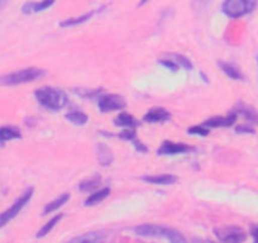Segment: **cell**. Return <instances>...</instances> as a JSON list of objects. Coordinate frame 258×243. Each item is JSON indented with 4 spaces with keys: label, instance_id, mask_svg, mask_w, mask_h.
Listing matches in <instances>:
<instances>
[{
    "label": "cell",
    "instance_id": "6da1fadb",
    "mask_svg": "<svg viewBox=\"0 0 258 243\" xmlns=\"http://www.w3.org/2000/svg\"><path fill=\"white\" fill-rule=\"evenodd\" d=\"M34 96L41 105L49 110H61L68 104V95L61 89L43 86L34 91Z\"/></svg>",
    "mask_w": 258,
    "mask_h": 243
},
{
    "label": "cell",
    "instance_id": "7a4b0ae2",
    "mask_svg": "<svg viewBox=\"0 0 258 243\" xmlns=\"http://www.w3.org/2000/svg\"><path fill=\"white\" fill-rule=\"evenodd\" d=\"M44 70L36 68L23 69V70H17L11 74L0 76V85L6 86H13V85H21V84L32 83V81L41 79L44 75Z\"/></svg>",
    "mask_w": 258,
    "mask_h": 243
},
{
    "label": "cell",
    "instance_id": "3957f363",
    "mask_svg": "<svg viewBox=\"0 0 258 243\" xmlns=\"http://www.w3.org/2000/svg\"><path fill=\"white\" fill-rule=\"evenodd\" d=\"M257 8V2L253 0H227L222 6V11L230 18H240L252 13Z\"/></svg>",
    "mask_w": 258,
    "mask_h": 243
},
{
    "label": "cell",
    "instance_id": "277c9868",
    "mask_svg": "<svg viewBox=\"0 0 258 243\" xmlns=\"http://www.w3.org/2000/svg\"><path fill=\"white\" fill-rule=\"evenodd\" d=\"M33 192H34L33 188L27 189L26 192H24L23 194H22L21 197L13 203V205H12L9 209H7L6 212H3L2 214H0V228H3L4 225L8 224L12 219H14V218L21 213V210L23 209V208L28 204L29 200H31L32 195H33Z\"/></svg>",
    "mask_w": 258,
    "mask_h": 243
},
{
    "label": "cell",
    "instance_id": "5b68a950",
    "mask_svg": "<svg viewBox=\"0 0 258 243\" xmlns=\"http://www.w3.org/2000/svg\"><path fill=\"white\" fill-rule=\"evenodd\" d=\"M214 234L222 243H242L247 238L244 230L240 227H235V225L215 228Z\"/></svg>",
    "mask_w": 258,
    "mask_h": 243
},
{
    "label": "cell",
    "instance_id": "8992f818",
    "mask_svg": "<svg viewBox=\"0 0 258 243\" xmlns=\"http://www.w3.org/2000/svg\"><path fill=\"white\" fill-rule=\"evenodd\" d=\"M98 105L99 109L103 113H108V111L121 110V109L125 108L126 103L124 100V98H121L120 95H115V94H103L99 98Z\"/></svg>",
    "mask_w": 258,
    "mask_h": 243
},
{
    "label": "cell",
    "instance_id": "52a82bcc",
    "mask_svg": "<svg viewBox=\"0 0 258 243\" xmlns=\"http://www.w3.org/2000/svg\"><path fill=\"white\" fill-rule=\"evenodd\" d=\"M192 148L183 143H175L170 142V141H165L157 151V155L160 156H171V155H178V153H186L190 152Z\"/></svg>",
    "mask_w": 258,
    "mask_h": 243
},
{
    "label": "cell",
    "instance_id": "ba28073f",
    "mask_svg": "<svg viewBox=\"0 0 258 243\" xmlns=\"http://www.w3.org/2000/svg\"><path fill=\"white\" fill-rule=\"evenodd\" d=\"M237 113L232 111L229 115L227 116H214V118L207 119L204 122L205 127H210V128H219V127H232L234 125L235 122H237Z\"/></svg>",
    "mask_w": 258,
    "mask_h": 243
},
{
    "label": "cell",
    "instance_id": "9c48e42d",
    "mask_svg": "<svg viewBox=\"0 0 258 243\" xmlns=\"http://www.w3.org/2000/svg\"><path fill=\"white\" fill-rule=\"evenodd\" d=\"M171 118L170 111H167L163 108H153L148 110L143 116V120L147 123H161V122H166Z\"/></svg>",
    "mask_w": 258,
    "mask_h": 243
},
{
    "label": "cell",
    "instance_id": "30bf717a",
    "mask_svg": "<svg viewBox=\"0 0 258 243\" xmlns=\"http://www.w3.org/2000/svg\"><path fill=\"white\" fill-rule=\"evenodd\" d=\"M68 243H105V235L103 232H88L73 238Z\"/></svg>",
    "mask_w": 258,
    "mask_h": 243
},
{
    "label": "cell",
    "instance_id": "8fae6325",
    "mask_svg": "<svg viewBox=\"0 0 258 243\" xmlns=\"http://www.w3.org/2000/svg\"><path fill=\"white\" fill-rule=\"evenodd\" d=\"M54 4L53 0H44V2H31V3H26L22 7V12L24 14H31V13H38V12H43L48 9Z\"/></svg>",
    "mask_w": 258,
    "mask_h": 243
},
{
    "label": "cell",
    "instance_id": "7c38bea8",
    "mask_svg": "<svg viewBox=\"0 0 258 243\" xmlns=\"http://www.w3.org/2000/svg\"><path fill=\"white\" fill-rule=\"evenodd\" d=\"M114 125H115L116 127H124L128 128V130H133V128L140 126V122L129 113L123 111V113H120L115 119H114Z\"/></svg>",
    "mask_w": 258,
    "mask_h": 243
},
{
    "label": "cell",
    "instance_id": "4fadbf2b",
    "mask_svg": "<svg viewBox=\"0 0 258 243\" xmlns=\"http://www.w3.org/2000/svg\"><path fill=\"white\" fill-rule=\"evenodd\" d=\"M135 232L137 233L138 235H143V237H161L162 225L141 224L135 228Z\"/></svg>",
    "mask_w": 258,
    "mask_h": 243
},
{
    "label": "cell",
    "instance_id": "5bb4252c",
    "mask_svg": "<svg viewBox=\"0 0 258 243\" xmlns=\"http://www.w3.org/2000/svg\"><path fill=\"white\" fill-rule=\"evenodd\" d=\"M69 200H70V194H68V193H63V194H61L58 198H56V199L52 200V202L47 203L46 207H44V209H43V212H42V215H47L52 212H56V210H58V208H61L62 205L66 204Z\"/></svg>",
    "mask_w": 258,
    "mask_h": 243
},
{
    "label": "cell",
    "instance_id": "9a60e30c",
    "mask_svg": "<svg viewBox=\"0 0 258 243\" xmlns=\"http://www.w3.org/2000/svg\"><path fill=\"white\" fill-rule=\"evenodd\" d=\"M143 181L155 185H172L175 184L177 178L173 175H156V176H143Z\"/></svg>",
    "mask_w": 258,
    "mask_h": 243
},
{
    "label": "cell",
    "instance_id": "2e32d148",
    "mask_svg": "<svg viewBox=\"0 0 258 243\" xmlns=\"http://www.w3.org/2000/svg\"><path fill=\"white\" fill-rule=\"evenodd\" d=\"M98 160L99 163L101 166H109L111 162H113V153H111V150L106 145H98Z\"/></svg>",
    "mask_w": 258,
    "mask_h": 243
},
{
    "label": "cell",
    "instance_id": "e0dca14e",
    "mask_svg": "<svg viewBox=\"0 0 258 243\" xmlns=\"http://www.w3.org/2000/svg\"><path fill=\"white\" fill-rule=\"evenodd\" d=\"M161 237H165L170 240V243H187L186 238L181 234L178 230L172 229V228L163 227L162 225V232H161Z\"/></svg>",
    "mask_w": 258,
    "mask_h": 243
},
{
    "label": "cell",
    "instance_id": "ac0fdd59",
    "mask_svg": "<svg viewBox=\"0 0 258 243\" xmlns=\"http://www.w3.org/2000/svg\"><path fill=\"white\" fill-rule=\"evenodd\" d=\"M218 66L222 69V71L225 74V75L229 76V78L233 79V80H243V79H244L243 74L240 73L235 66L230 65V64L224 63V61H219V63H218Z\"/></svg>",
    "mask_w": 258,
    "mask_h": 243
},
{
    "label": "cell",
    "instance_id": "d6986e66",
    "mask_svg": "<svg viewBox=\"0 0 258 243\" xmlns=\"http://www.w3.org/2000/svg\"><path fill=\"white\" fill-rule=\"evenodd\" d=\"M109 194H110V189H109V188L96 190L95 193H93V194L85 200V205L86 207H93V205L99 204V203L103 202L104 199H106V197H108Z\"/></svg>",
    "mask_w": 258,
    "mask_h": 243
},
{
    "label": "cell",
    "instance_id": "ffe728a7",
    "mask_svg": "<svg viewBox=\"0 0 258 243\" xmlns=\"http://www.w3.org/2000/svg\"><path fill=\"white\" fill-rule=\"evenodd\" d=\"M234 113H237V115L238 114H242L248 122L254 123V125H258V111L254 110V109L249 108V106H245L243 105V104H239V105L237 106V110H235Z\"/></svg>",
    "mask_w": 258,
    "mask_h": 243
},
{
    "label": "cell",
    "instance_id": "44dd1931",
    "mask_svg": "<svg viewBox=\"0 0 258 243\" xmlns=\"http://www.w3.org/2000/svg\"><path fill=\"white\" fill-rule=\"evenodd\" d=\"M94 14H95V12H90V13L83 14V16H80V17H75V18L64 19V21L61 22V24H59V26H61L62 28H68V27L79 26V24H83V23H85V22H88L89 19H90L91 17L94 16Z\"/></svg>",
    "mask_w": 258,
    "mask_h": 243
},
{
    "label": "cell",
    "instance_id": "7402d4cb",
    "mask_svg": "<svg viewBox=\"0 0 258 243\" xmlns=\"http://www.w3.org/2000/svg\"><path fill=\"white\" fill-rule=\"evenodd\" d=\"M101 184V177L100 176H94V177L89 178V180H84L83 183H80L79 185V189L81 192H94V190L98 189Z\"/></svg>",
    "mask_w": 258,
    "mask_h": 243
},
{
    "label": "cell",
    "instance_id": "603a6c76",
    "mask_svg": "<svg viewBox=\"0 0 258 243\" xmlns=\"http://www.w3.org/2000/svg\"><path fill=\"white\" fill-rule=\"evenodd\" d=\"M22 138L21 132L19 130L13 127H2L0 128V140L3 142H7V141L11 140H19Z\"/></svg>",
    "mask_w": 258,
    "mask_h": 243
},
{
    "label": "cell",
    "instance_id": "cb8c5ba5",
    "mask_svg": "<svg viewBox=\"0 0 258 243\" xmlns=\"http://www.w3.org/2000/svg\"><path fill=\"white\" fill-rule=\"evenodd\" d=\"M64 118L68 119V120H70L71 123H74V125L76 126H84L88 123L89 120V116L86 115L85 113H83V111H71V113L66 114L64 115Z\"/></svg>",
    "mask_w": 258,
    "mask_h": 243
},
{
    "label": "cell",
    "instance_id": "d4e9b609",
    "mask_svg": "<svg viewBox=\"0 0 258 243\" xmlns=\"http://www.w3.org/2000/svg\"><path fill=\"white\" fill-rule=\"evenodd\" d=\"M61 218H62V214L54 215V217L52 218L51 220H48V222H47L46 224H44L43 227H42L41 229H39L38 232H37V235H36V237H37V238H43L44 235L48 234V233L51 232L52 229H53L54 225H56L57 223H58L59 220H61Z\"/></svg>",
    "mask_w": 258,
    "mask_h": 243
},
{
    "label": "cell",
    "instance_id": "484cf974",
    "mask_svg": "<svg viewBox=\"0 0 258 243\" xmlns=\"http://www.w3.org/2000/svg\"><path fill=\"white\" fill-rule=\"evenodd\" d=\"M168 58H170L171 61H173L178 68H182L185 69V70H192V64H191L190 59L181 56V54H176V53L168 54Z\"/></svg>",
    "mask_w": 258,
    "mask_h": 243
},
{
    "label": "cell",
    "instance_id": "4316f807",
    "mask_svg": "<svg viewBox=\"0 0 258 243\" xmlns=\"http://www.w3.org/2000/svg\"><path fill=\"white\" fill-rule=\"evenodd\" d=\"M187 133L188 135H197V136H203V137H205V136L209 135V130L204 127H200V126H195V127L188 128Z\"/></svg>",
    "mask_w": 258,
    "mask_h": 243
},
{
    "label": "cell",
    "instance_id": "83f0119b",
    "mask_svg": "<svg viewBox=\"0 0 258 243\" xmlns=\"http://www.w3.org/2000/svg\"><path fill=\"white\" fill-rule=\"evenodd\" d=\"M158 63H160L161 65L163 66V68H166V69H168L170 71H172V73H177V70L180 69L177 65H176L175 63H173V61H171L170 58H168V59L162 58V59H160Z\"/></svg>",
    "mask_w": 258,
    "mask_h": 243
},
{
    "label": "cell",
    "instance_id": "f1b7e54d",
    "mask_svg": "<svg viewBox=\"0 0 258 243\" xmlns=\"http://www.w3.org/2000/svg\"><path fill=\"white\" fill-rule=\"evenodd\" d=\"M119 137L124 141H131V142H133V141L136 140V131L135 130H124L123 132L119 135Z\"/></svg>",
    "mask_w": 258,
    "mask_h": 243
},
{
    "label": "cell",
    "instance_id": "f546056e",
    "mask_svg": "<svg viewBox=\"0 0 258 243\" xmlns=\"http://www.w3.org/2000/svg\"><path fill=\"white\" fill-rule=\"evenodd\" d=\"M235 132L237 133H248V135H254V130L250 127H248V126H238L237 128H235Z\"/></svg>",
    "mask_w": 258,
    "mask_h": 243
},
{
    "label": "cell",
    "instance_id": "4dcf8cb0",
    "mask_svg": "<svg viewBox=\"0 0 258 243\" xmlns=\"http://www.w3.org/2000/svg\"><path fill=\"white\" fill-rule=\"evenodd\" d=\"M132 143H133V145H135L136 150H137V151H140V152H143V153L147 152V147H146V146L143 145V143L141 142V141H138L137 138H136V140L133 141Z\"/></svg>",
    "mask_w": 258,
    "mask_h": 243
},
{
    "label": "cell",
    "instance_id": "1f68e13d",
    "mask_svg": "<svg viewBox=\"0 0 258 243\" xmlns=\"http://www.w3.org/2000/svg\"><path fill=\"white\" fill-rule=\"evenodd\" d=\"M253 235V243H258V225H255L252 230Z\"/></svg>",
    "mask_w": 258,
    "mask_h": 243
},
{
    "label": "cell",
    "instance_id": "d6a6232c",
    "mask_svg": "<svg viewBox=\"0 0 258 243\" xmlns=\"http://www.w3.org/2000/svg\"><path fill=\"white\" fill-rule=\"evenodd\" d=\"M6 6H7V2H3V0H0V9H3Z\"/></svg>",
    "mask_w": 258,
    "mask_h": 243
},
{
    "label": "cell",
    "instance_id": "836d02e7",
    "mask_svg": "<svg viewBox=\"0 0 258 243\" xmlns=\"http://www.w3.org/2000/svg\"><path fill=\"white\" fill-rule=\"evenodd\" d=\"M3 146H4V142L2 140H0V147H3Z\"/></svg>",
    "mask_w": 258,
    "mask_h": 243
},
{
    "label": "cell",
    "instance_id": "e575fe53",
    "mask_svg": "<svg viewBox=\"0 0 258 243\" xmlns=\"http://www.w3.org/2000/svg\"><path fill=\"white\" fill-rule=\"evenodd\" d=\"M257 61H258V57H257Z\"/></svg>",
    "mask_w": 258,
    "mask_h": 243
}]
</instances>
